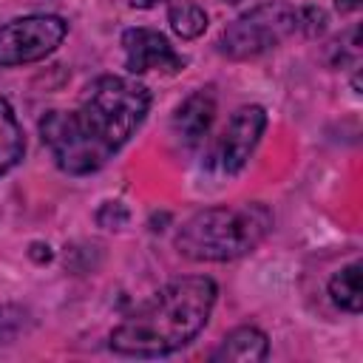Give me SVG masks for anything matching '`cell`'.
Masks as SVG:
<instances>
[{"label": "cell", "mask_w": 363, "mask_h": 363, "mask_svg": "<svg viewBox=\"0 0 363 363\" xmlns=\"http://www.w3.org/2000/svg\"><path fill=\"white\" fill-rule=\"evenodd\" d=\"M130 213L122 201H105L99 210H96V224L105 227V230H122L128 224Z\"/></svg>", "instance_id": "4fadbf2b"}, {"label": "cell", "mask_w": 363, "mask_h": 363, "mask_svg": "<svg viewBox=\"0 0 363 363\" xmlns=\"http://www.w3.org/2000/svg\"><path fill=\"white\" fill-rule=\"evenodd\" d=\"M150 94L130 77L105 74L94 79L74 111H48L40 136L60 170L71 176L96 173L142 125Z\"/></svg>", "instance_id": "6da1fadb"}, {"label": "cell", "mask_w": 363, "mask_h": 363, "mask_svg": "<svg viewBox=\"0 0 363 363\" xmlns=\"http://www.w3.org/2000/svg\"><path fill=\"white\" fill-rule=\"evenodd\" d=\"M68 34V23L57 14H28L0 26V65H26L45 60Z\"/></svg>", "instance_id": "5b68a950"}, {"label": "cell", "mask_w": 363, "mask_h": 363, "mask_svg": "<svg viewBox=\"0 0 363 363\" xmlns=\"http://www.w3.org/2000/svg\"><path fill=\"white\" fill-rule=\"evenodd\" d=\"M167 20H170V28L182 40H196L207 28V14L196 3H173L167 11Z\"/></svg>", "instance_id": "7c38bea8"}, {"label": "cell", "mask_w": 363, "mask_h": 363, "mask_svg": "<svg viewBox=\"0 0 363 363\" xmlns=\"http://www.w3.org/2000/svg\"><path fill=\"white\" fill-rule=\"evenodd\" d=\"M323 28H326V14H323L320 9H315V6L301 9V31H303V34L315 37V34H320Z\"/></svg>", "instance_id": "9a60e30c"}, {"label": "cell", "mask_w": 363, "mask_h": 363, "mask_svg": "<svg viewBox=\"0 0 363 363\" xmlns=\"http://www.w3.org/2000/svg\"><path fill=\"white\" fill-rule=\"evenodd\" d=\"M295 31H301V9L289 3H264L221 31L218 51L230 60H250L275 48Z\"/></svg>", "instance_id": "277c9868"}, {"label": "cell", "mask_w": 363, "mask_h": 363, "mask_svg": "<svg viewBox=\"0 0 363 363\" xmlns=\"http://www.w3.org/2000/svg\"><path fill=\"white\" fill-rule=\"evenodd\" d=\"M26 323V312L20 306H0V343L11 340Z\"/></svg>", "instance_id": "5bb4252c"}, {"label": "cell", "mask_w": 363, "mask_h": 363, "mask_svg": "<svg viewBox=\"0 0 363 363\" xmlns=\"http://www.w3.org/2000/svg\"><path fill=\"white\" fill-rule=\"evenodd\" d=\"M360 6V0H337V11H354Z\"/></svg>", "instance_id": "2e32d148"}, {"label": "cell", "mask_w": 363, "mask_h": 363, "mask_svg": "<svg viewBox=\"0 0 363 363\" xmlns=\"http://www.w3.org/2000/svg\"><path fill=\"white\" fill-rule=\"evenodd\" d=\"M26 150V139H23V128L11 111V105L6 99H0V176L9 173Z\"/></svg>", "instance_id": "30bf717a"}, {"label": "cell", "mask_w": 363, "mask_h": 363, "mask_svg": "<svg viewBox=\"0 0 363 363\" xmlns=\"http://www.w3.org/2000/svg\"><path fill=\"white\" fill-rule=\"evenodd\" d=\"M213 306L216 284L210 278H176L111 332V349L128 357L170 354L207 326Z\"/></svg>", "instance_id": "7a4b0ae2"}, {"label": "cell", "mask_w": 363, "mask_h": 363, "mask_svg": "<svg viewBox=\"0 0 363 363\" xmlns=\"http://www.w3.org/2000/svg\"><path fill=\"white\" fill-rule=\"evenodd\" d=\"M360 272H363V264L360 261H352L346 264L343 269H337L329 281V295L332 301L346 309V312H360L363 306V289H360Z\"/></svg>", "instance_id": "8fae6325"}, {"label": "cell", "mask_w": 363, "mask_h": 363, "mask_svg": "<svg viewBox=\"0 0 363 363\" xmlns=\"http://www.w3.org/2000/svg\"><path fill=\"white\" fill-rule=\"evenodd\" d=\"M269 352V340L255 326H238L233 329L221 346L213 352V360H230V363H258Z\"/></svg>", "instance_id": "9c48e42d"}, {"label": "cell", "mask_w": 363, "mask_h": 363, "mask_svg": "<svg viewBox=\"0 0 363 363\" xmlns=\"http://www.w3.org/2000/svg\"><path fill=\"white\" fill-rule=\"evenodd\" d=\"M272 230V213L258 201L207 207L176 233V250L190 261H235Z\"/></svg>", "instance_id": "3957f363"}, {"label": "cell", "mask_w": 363, "mask_h": 363, "mask_svg": "<svg viewBox=\"0 0 363 363\" xmlns=\"http://www.w3.org/2000/svg\"><path fill=\"white\" fill-rule=\"evenodd\" d=\"M264 128H267V113H264L261 105H244V108H238L230 116L227 128L221 130V136L216 142L213 164L221 173H227V176L238 173L247 164V159L252 156L255 145L261 142Z\"/></svg>", "instance_id": "8992f818"}, {"label": "cell", "mask_w": 363, "mask_h": 363, "mask_svg": "<svg viewBox=\"0 0 363 363\" xmlns=\"http://www.w3.org/2000/svg\"><path fill=\"white\" fill-rule=\"evenodd\" d=\"M125 48V68L130 74H147V71H164L176 74L184 68V60L176 54L170 40L162 31L153 28H128L122 34Z\"/></svg>", "instance_id": "52a82bcc"}, {"label": "cell", "mask_w": 363, "mask_h": 363, "mask_svg": "<svg viewBox=\"0 0 363 363\" xmlns=\"http://www.w3.org/2000/svg\"><path fill=\"white\" fill-rule=\"evenodd\" d=\"M216 119V96L210 88L190 94L173 113V136L184 147H199Z\"/></svg>", "instance_id": "ba28073f"}, {"label": "cell", "mask_w": 363, "mask_h": 363, "mask_svg": "<svg viewBox=\"0 0 363 363\" xmlns=\"http://www.w3.org/2000/svg\"><path fill=\"white\" fill-rule=\"evenodd\" d=\"M224 3H238V0H224Z\"/></svg>", "instance_id": "e0dca14e"}]
</instances>
